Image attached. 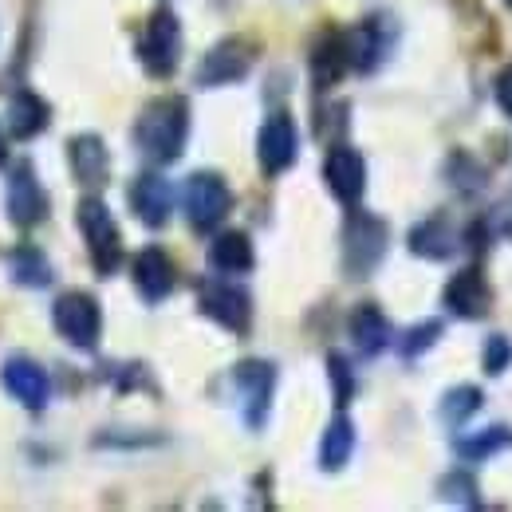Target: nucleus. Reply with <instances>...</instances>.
Here are the masks:
<instances>
[{"instance_id":"25","label":"nucleus","mask_w":512,"mask_h":512,"mask_svg":"<svg viewBox=\"0 0 512 512\" xmlns=\"http://www.w3.org/2000/svg\"><path fill=\"white\" fill-rule=\"evenodd\" d=\"M8 268H12V280H20V284H28V288H44V284H52V264H48V256L40 253L36 245H20L12 260H8Z\"/></svg>"},{"instance_id":"32","label":"nucleus","mask_w":512,"mask_h":512,"mask_svg":"<svg viewBox=\"0 0 512 512\" xmlns=\"http://www.w3.org/2000/svg\"><path fill=\"white\" fill-rule=\"evenodd\" d=\"M493 91H497V103H501V111H505V115L512 119V64L505 67L501 75H497V87H493Z\"/></svg>"},{"instance_id":"24","label":"nucleus","mask_w":512,"mask_h":512,"mask_svg":"<svg viewBox=\"0 0 512 512\" xmlns=\"http://www.w3.org/2000/svg\"><path fill=\"white\" fill-rule=\"evenodd\" d=\"M351 453H355V426H351V418L339 414L327 426V434H323L320 442V465L327 473H335V469H343L351 461Z\"/></svg>"},{"instance_id":"30","label":"nucleus","mask_w":512,"mask_h":512,"mask_svg":"<svg viewBox=\"0 0 512 512\" xmlns=\"http://www.w3.org/2000/svg\"><path fill=\"white\" fill-rule=\"evenodd\" d=\"M509 363H512V343L505 335H493V339L485 343V371H489V375H501Z\"/></svg>"},{"instance_id":"22","label":"nucleus","mask_w":512,"mask_h":512,"mask_svg":"<svg viewBox=\"0 0 512 512\" xmlns=\"http://www.w3.org/2000/svg\"><path fill=\"white\" fill-rule=\"evenodd\" d=\"M410 249L426 260H446L453 249H457V237H453V225L446 217H430L422 221L414 233H410Z\"/></svg>"},{"instance_id":"9","label":"nucleus","mask_w":512,"mask_h":512,"mask_svg":"<svg viewBox=\"0 0 512 512\" xmlns=\"http://www.w3.org/2000/svg\"><path fill=\"white\" fill-rule=\"evenodd\" d=\"M323 178H327V190L335 193L343 205H359V197L367 190V162H363L359 150L335 146L323 162Z\"/></svg>"},{"instance_id":"18","label":"nucleus","mask_w":512,"mask_h":512,"mask_svg":"<svg viewBox=\"0 0 512 512\" xmlns=\"http://www.w3.org/2000/svg\"><path fill=\"white\" fill-rule=\"evenodd\" d=\"M71 170H75V178L83 182V186H103L107 182V146L95 138V134H79V138H71Z\"/></svg>"},{"instance_id":"20","label":"nucleus","mask_w":512,"mask_h":512,"mask_svg":"<svg viewBox=\"0 0 512 512\" xmlns=\"http://www.w3.org/2000/svg\"><path fill=\"white\" fill-rule=\"evenodd\" d=\"M351 339H355L359 355H379L386 343H390V320H386L375 304H363L351 316Z\"/></svg>"},{"instance_id":"1","label":"nucleus","mask_w":512,"mask_h":512,"mask_svg":"<svg viewBox=\"0 0 512 512\" xmlns=\"http://www.w3.org/2000/svg\"><path fill=\"white\" fill-rule=\"evenodd\" d=\"M186 134H190V103L182 95H162L142 107V115L134 123V146L154 166H170L182 158Z\"/></svg>"},{"instance_id":"2","label":"nucleus","mask_w":512,"mask_h":512,"mask_svg":"<svg viewBox=\"0 0 512 512\" xmlns=\"http://www.w3.org/2000/svg\"><path fill=\"white\" fill-rule=\"evenodd\" d=\"M75 221H79V233L87 241V253L99 276H111L123 260V237H119V225L111 217V209L99 201V197H83L79 209H75Z\"/></svg>"},{"instance_id":"33","label":"nucleus","mask_w":512,"mask_h":512,"mask_svg":"<svg viewBox=\"0 0 512 512\" xmlns=\"http://www.w3.org/2000/svg\"><path fill=\"white\" fill-rule=\"evenodd\" d=\"M4 158H8V146H4V134H0V166H4Z\"/></svg>"},{"instance_id":"12","label":"nucleus","mask_w":512,"mask_h":512,"mask_svg":"<svg viewBox=\"0 0 512 512\" xmlns=\"http://www.w3.org/2000/svg\"><path fill=\"white\" fill-rule=\"evenodd\" d=\"M249 67H253V52L245 40H221L197 67V83L201 87H225V83L245 79Z\"/></svg>"},{"instance_id":"17","label":"nucleus","mask_w":512,"mask_h":512,"mask_svg":"<svg viewBox=\"0 0 512 512\" xmlns=\"http://www.w3.org/2000/svg\"><path fill=\"white\" fill-rule=\"evenodd\" d=\"M48 123H52V111H48V103H44L40 95L16 91V95L8 99V134H12V138L28 142V138H36Z\"/></svg>"},{"instance_id":"11","label":"nucleus","mask_w":512,"mask_h":512,"mask_svg":"<svg viewBox=\"0 0 512 512\" xmlns=\"http://www.w3.org/2000/svg\"><path fill=\"white\" fill-rule=\"evenodd\" d=\"M446 308L461 320H485L493 308V288L481 268H465L446 284Z\"/></svg>"},{"instance_id":"16","label":"nucleus","mask_w":512,"mask_h":512,"mask_svg":"<svg viewBox=\"0 0 512 512\" xmlns=\"http://www.w3.org/2000/svg\"><path fill=\"white\" fill-rule=\"evenodd\" d=\"M134 288L142 292L146 304H158L174 292V260L162 249H142L134 256Z\"/></svg>"},{"instance_id":"19","label":"nucleus","mask_w":512,"mask_h":512,"mask_svg":"<svg viewBox=\"0 0 512 512\" xmlns=\"http://www.w3.org/2000/svg\"><path fill=\"white\" fill-rule=\"evenodd\" d=\"M347 64H351V60H347V36L323 32L316 52H312V79H316V87L339 83V75L347 71Z\"/></svg>"},{"instance_id":"13","label":"nucleus","mask_w":512,"mask_h":512,"mask_svg":"<svg viewBox=\"0 0 512 512\" xmlns=\"http://www.w3.org/2000/svg\"><path fill=\"white\" fill-rule=\"evenodd\" d=\"M201 312H205L209 320H217L221 327H229V331L241 335V331L249 327L253 304H249V296H245L241 288L221 284V280H209V284L201 288Z\"/></svg>"},{"instance_id":"27","label":"nucleus","mask_w":512,"mask_h":512,"mask_svg":"<svg viewBox=\"0 0 512 512\" xmlns=\"http://www.w3.org/2000/svg\"><path fill=\"white\" fill-rule=\"evenodd\" d=\"M501 446H512V434L505 426H493V430H485V434H477V438L457 442V453L469 457V461H477V457H489L493 449H501Z\"/></svg>"},{"instance_id":"6","label":"nucleus","mask_w":512,"mask_h":512,"mask_svg":"<svg viewBox=\"0 0 512 512\" xmlns=\"http://www.w3.org/2000/svg\"><path fill=\"white\" fill-rule=\"evenodd\" d=\"M52 320H56V331L79 351H91L99 343L103 312H99L95 296H87V292H64L56 300V308H52Z\"/></svg>"},{"instance_id":"31","label":"nucleus","mask_w":512,"mask_h":512,"mask_svg":"<svg viewBox=\"0 0 512 512\" xmlns=\"http://www.w3.org/2000/svg\"><path fill=\"white\" fill-rule=\"evenodd\" d=\"M442 489H446L449 501H457V505H477V497H473V481H469V477L461 481V473H457V477H446Z\"/></svg>"},{"instance_id":"28","label":"nucleus","mask_w":512,"mask_h":512,"mask_svg":"<svg viewBox=\"0 0 512 512\" xmlns=\"http://www.w3.org/2000/svg\"><path fill=\"white\" fill-rule=\"evenodd\" d=\"M438 335H442V323L438 320H426L418 323V327H410L406 335H402V343H398V351L406 355V359H418L430 343H438Z\"/></svg>"},{"instance_id":"23","label":"nucleus","mask_w":512,"mask_h":512,"mask_svg":"<svg viewBox=\"0 0 512 512\" xmlns=\"http://www.w3.org/2000/svg\"><path fill=\"white\" fill-rule=\"evenodd\" d=\"M209 264L217 272H249L253 268V241L245 233H221L209 245Z\"/></svg>"},{"instance_id":"10","label":"nucleus","mask_w":512,"mask_h":512,"mask_svg":"<svg viewBox=\"0 0 512 512\" xmlns=\"http://www.w3.org/2000/svg\"><path fill=\"white\" fill-rule=\"evenodd\" d=\"M8 217L20 225V229H32L48 217V193L40 190L36 174L28 162H20L8 178Z\"/></svg>"},{"instance_id":"7","label":"nucleus","mask_w":512,"mask_h":512,"mask_svg":"<svg viewBox=\"0 0 512 512\" xmlns=\"http://www.w3.org/2000/svg\"><path fill=\"white\" fill-rule=\"evenodd\" d=\"M296 150H300V134H296V123L292 115L276 111L264 127H260V138H256V158H260V170L264 174H284L292 162H296Z\"/></svg>"},{"instance_id":"21","label":"nucleus","mask_w":512,"mask_h":512,"mask_svg":"<svg viewBox=\"0 0 512 512\" xmlns=\"http://www.w3.org/2000/svg\"><path fill=\"white\" fill-rule=\"evenodd\" d=\"M386 52V40H383V28H379V20H367V24H359L355 32H347V60L355 71H371V67H379Z\"/></svg>"},{"instance_id":"26","label":"nucleus","mask_w":512,"mask_h":512,"mask_svg":"<svg viewBox=\"0 0 512 512\" xmlns=\"http://www.w3.org/2000/svg\"><path fill=\"white\" fill-rule=\"evenodd\" d=\"M477 410H481V390L477 386H453L442 398V418L449 426H465Z\"/></svg>"},{"instance_id":"3","label":"nucleus","mask_w":512,"mask_h":512,"mask_svg":"<svg viewBox=\"0 0 512 512\" xmlns=\"http://www.w3.org/2000/svg\"><path fill=\"white\" fill-rule=\"evenodd\" d=\"M138 60L158 79L174 75V67L182 60V24H178V16L170 8H158L146 20V28L138 36Z\"/></svg>"},{"instance_id":"4","label":"nucleus","mask_w":512,"mask_h":512,"mask_svg":"<svg viewBox=\"0 0 512 512\" xmlns=\"http://www.w3.org/2000/svg\"><path fill=\"white\" fill-rule=\"evenodd\" d=\"M386 225L371 213H351L343 229V264L351 276H367L386 253Z\"/></svg>"},{"instance_id":"5","label":"nucleus","mask_w":512,"mask_h":512,"mask_svg":"<svg viewBox=\"0 0 512 512\" xmlns=\"http://www.w3.org/2000/svg\"><path fill=\"white\" fill-rule=\"evenodd\" d=\"M182 201H186V217H190V225L197 233L217 229L233 209V193H229L221 174H193L186 182Z\"/></svg>"},{"instance_id":"34","label":"nucleus","mask_w":512,"mask_h":512,"mask_svg":"<svg viewBox=\"0 0 512 512\" xmlns=\"http://www.w3.org/2000/svg\"><path fill=\"white\" fill-rule=\"evenodd\" d=\"M509 4H512V0H509Z\"/></svg>"},{"instance_id":"15","label":"nucleus","mask_w":512,"mask_h":512,"mask_svg":"<svg viewBox=\"0 0 512 512\" xmlns=\"http://www.w3.org/2000/svg\"><path fill=\"white\" fill-rule=\"evenodd\" d=\"M130 205H134V213H138L142 225L162 229V225L170 221V209H174V190H170L166 178L142 174V178L130 186Z\"/></svg>"},{"instance_id":"14","label":"nucleus","mask_w":512,"mask_h":512,"mask_svg":"<svg viewBox=\"0 0 512 512\" xmlns=\"http://www.w3.org/2000/svg\"><path fill=\"white\" fill-rule=\"evenodd\" d=\"M0 383L28 410H44L48 406V375L32 359H8L4 371H0Z\"/></svg>"},{"instance_id":"8","label":"nucleus","mask_w":512,"mask_h":512,"mask_svg":"<svg viewBox=\"0 0 512 512\" xmlns=\"http://www.w3.org/2000/svg\"><path fill=\"white\" fill-rule=\"evenodd\" d=\"M233 379H237V390H241V414H245V422L253 430H260L264 418H268V406H272V390H276L272 363H260V359L237 363Z\"/></svg>"},{"instance_id":"29","label":"nucleus","mask_w":512,"mask_h":512,"mask_svg":"<svg viewBox=\"0 0 512 512\" xmlns=\"http://www.w3.org/2000/svg\"><path fill=\"white\" fill-rule=\"evenodd\" d=\"M327 375H331V386H335V406H347L351 394H355V375L347 367L343 355H327Z\"/></svg>"}]
</instances>
